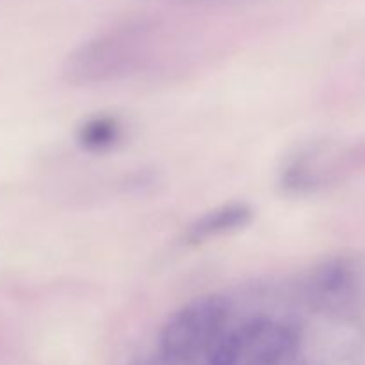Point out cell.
Returning a JSON list of instances; mask_svg holds the SVG:
<instances>
[{
    "instance_id": "obj_8",
    "label": "cell",
    "mask_w": 365,
    "mask_h": 365,
    "mask_svg": "<svg viewBox=\"0 0 365 365\" xmlns=\"http://www.w3.org/2000/svg\"><path fill=\"white\" fill-rule=\"evenodd\" d=\"M175 2H182V4H217V2H228V0H175Z\"/></svg>"
},
{
    "instance_id": "obj_4",
    "label": "cell",
    "mask_w": 365,
    "mask_h": 365,
    "mask_svg": "<svg viewBox=\"0 0 365 365\" xmlns=\"http://www.w3.org/2000/svg\"><path fill=\"white\" fill-rule=\"evenodd\" d=\"M309 299L323 312L344 316L362 305L365 298V266L349 255L334 257L316 267L307 282Z\"/></svg>"
},
{
    "instance_id": "obj_1",
    "label": "cell",
    "mask_w": 365,
    "mask_h": 365,
    "mask_svg": "<svg viewBox=\"0 0 365 365\" xmlns=\"http://www.w3.org/2000/svg\"><path fill=\"white\" fill-rule=\"evenodd\" d=\"M153 25L128 20L102 31L73 50L64 63V78L73 86L114 81L148 57L153 45Z\"/></svg>"
},
{
    "instance_id": "obj_5",
    "label": "cell",
    "mask_w": 365,
    "mask_h": 365,
    "mask_svg": "<svg viewBox=\"0 0 365 365\" xmlns=\"http://www.w3.org/2000/svg\"><path fill=\"white\" fill-rule=\"evenodd\" d=\"M253 220V207L246 202H228L207 210L187 225L184 242L200 246L214 239L235 234L248 227Z\"/></svg>"
},
{
    "instance_id": "obj_3",
    "label": "cell",
    "mask_w": 365,
    "mask_h": 365,
    "mask_svg": "<svg viewBox=\"0 0 365 365\" xmlns=\"http://www.w3.org/2000/svg\"><path fill=\"white\" fill-rule=\"evenodd\" d=\"M292 327L257 317L227 331L210 351V365H278L296 346Z\"/></svg>"
},
{
    "instance_id": "obj_6",
    "label": "cell",
    "mask_w": 365,
    "mask_h": 365,
    "mask_svg": "<svg viewBox=\"0 0 365 365\" xmlns=\"http://www.w3.org/2000/svg\"><path fill=\"white\" fill-rule=\"evenodd\" d=\"M77 145L89 153H106L116 148L123 138V125L110 114H95L77 128Z\"/></svg>"
},
{
    "instance_id": "obj_7",
    "label": "cell",
    "mask_w": 365,
    "mask_h": 365,
    "mask_svg": "<svg viewBox=\"0 0 365 365\" xmlns=\"http://www.w3.org/2000/svg\"><path fill=\"white\" fill-rule=\"evenodd\" d=\"M135 365H175L171 364L170 360L164 359L163 355L159 356V359H150V360H141V362H138Z\"/></svg>"
},
{
    "instance_id": "obj_2",
    "label": "cell",
    "mask_w": 365,
    "mask_h": 365,
    "mask_svg": "<svg viewBox=\"0 0 365 365\" xmlns=\"http://www.w3.org/2000/svg\"><path fill=\"white\" fill-rule=\"evenodd\" d=\"M227 299L217 294L200 296L173 314L160 331V355L171 364L187 362L214 346L225 335Z\"/></svg>"
}]
</instances>
